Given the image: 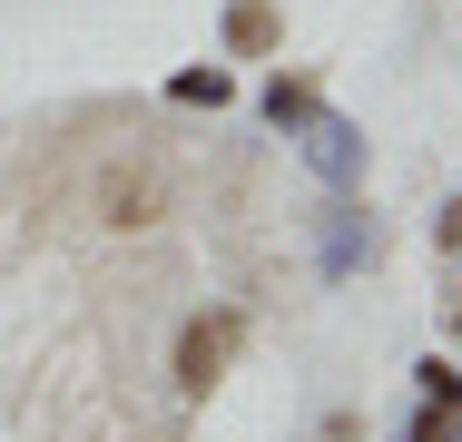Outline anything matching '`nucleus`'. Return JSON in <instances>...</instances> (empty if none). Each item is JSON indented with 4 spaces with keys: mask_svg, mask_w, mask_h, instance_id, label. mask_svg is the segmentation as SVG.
Segmentation results:
<instances>
[{
    "mask_svg": "<svg viewBox=\"0 0 462 442\" xmlns=\"http://www.w3.org/2000/svg\"><path fill=\"white\" fill-rule=\"evenodd\" d=\"M236 335H246V315H236V305H217V315H187V335H178V393H207V383L226 373Z\"/></svg>",
    "mask_w": 462,
    "mask_h": 442,
    "instance_id": "nucleus-1",
    "label": "nucleus"
},
{
    "mask_svg": "<svg viewBox=\"0 0 462 442\" xmlns=\"http://www.w3.org/2000/svg\"><path fill=\"white\" fill-rule=\"evenodd\" d=\"M453 335H462V305H453Z\"/></svg>",
    "mask_w": 462,
    "mask_h": 442,
    "instance_id": "nucleus-11",
    "label": "nucleus"
},
{
    "mask_svg": "<svg viewBox=\"0 0 462 442\" xmlns=\"http://www.w3.org/2000/svg\"><path fill=\"white\" fill-rule=\"evenodd\" d=\"M295 138H305V168L325 177V187H355V177H365V128H355V118L315 108V118H305Z\"/></svg>",
    "mask_w": 462,
    "mask_h": 442,
    "instance_id": "nucleus-2",
    "label": "nucleus"
},
{
    "mask_svg": "<svg viewBox=\"0 0 462 442\" xmlns=\"http://www.w3.org/2000/svg\"><path fill=\"white\" fill-rule=\"evenodd\" d=\"M276 40H285L276 0H226V50L236 60H276Z\"/></svg>",
    "mask_w": 462,
    "mask_h": 442,
    "instance_id": "nucleus-5",
    "label": "nucleus"
},
{
    "mask_svg": "<svg viewBox=\"0 0 462 442\" xmlns=\"http://www.w3.org/2000/svg\"><path fill=\"white\" fill-rule=\"evenodd\" d=\"M158 207H168L158 168H108V187H98V216L108 226H158Z\"/></svg>",
    "mask_w": 462,
    "mask_h": 442,
    "instance_id": "nucleus-3",
    "label": "nucleus"
},
{
    "mask_svg": "<svg viewBox=\"0 0 462 442\" xmlns=\"http://www.w3.org/2000/svg\"><path fill=\"white\" fill-rule=\"evenodd\" d=\"M403 442H462V403H423V423H413Z\"/></svg>",
    "mask_w": 462,
    "mask_h": 442,
    "instance_id": "nucleus-9",
    "label": "nucleus"
},
{
    "mask_svg": "<svg viewBox=\"0 0 462 442\" xmlns=\"http://www.w3.org/2000/svg\"><path fill=\"white\" fill-rule=\"evenodd\" d=\"M433 246H443V265H462V187L443 197V216H433Z\"/></svg>",
    "mask_w": 462,
    "mask_h": 442,
    "instance_id": "nucleus-10",
    "label": "nucleus"
},
{
    "mask_svg": "<svg viewBox=\"0 0 462 442\" xmlns=\"http://www.w3.org/2000/svg\"><path fill=\"white\" fill-rule=\"evenodd\" d=\"M315 118V79H276L266 88V128H305Z\"/></svg>",
    "mask_w": 462,
    "mask_h": 442,
    "instance_id": "nucleus-7",
    "label": "nucleus"
},
{
    "mask_svg": "<svg viewBox=\"0 0 462 442\" xmlns=\"http://www.w3.org/2000/svg\"><path fill=\"white\" fill-rule=\"evenodd\" d=\"M383 256V226L365 207H325V275H355V265Z\"/></svg>",
    "mask_w": 462,
    "mask_h": 442,
    "instance_id": "nucleus-4",
    "label": "nucleus"
},
{
    "mask_svg": "<svg viewBox=\"0 0 462 442\" xmlns=\"http://www.w3.org/2000/svg\"><path fill=\"white\" fill-rule=\"evenodd\" d=\"M413 393H423V403H462V364L453 354H423V364H413Z\"/></svg>",
    "mask_w": 462,
    "mask_h": 442,
    "instance_id": "nucleus-8",
    "label": "nucleus"
},
{
    "mask_svg": "<svg viewBox=\"0 0 462 442\" xmlns=\"http://www.w3.org/2000/svg\"><path fill=\"white\" fill-rule=\"evenodd\" d=\"M168 98H178V108H226V98H236V79H226V69H178V79H168Z\"/></svg>",
    "mask_w": 462,
    "mask_h": 442,
    "instance_id": "nucleus-6",
    "label": "nucleus"
}]
</instances>
